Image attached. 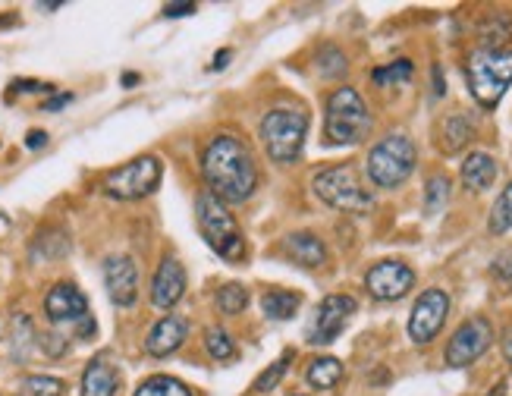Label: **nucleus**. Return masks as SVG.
Returning <instances> with one entry per match:
<instances>
[{"label":"nucleus","instance_id":"1","mask_svg":"<svg viewBox=\"0 0 512 396\" xmlns=\"http://www.w3.org/2000/svg\"><path fill=\"white\" fill-rule=\"evenodd\" d=\"M202 176L205 186L214 198H220L224 205H239L252 198L258 189V167L249 145L230 136V132H220L214 136L205 151H202Z\"/></svg>","mask_w":512,"mask_h":396},{"label":"nucleus","instance_id":"2","mask_svg":"<svg viewBox=\"0 0 512 396\" xmlns=\"http://www.w3.org/2000/svg\"><path fill=\"white\" fill-rule=\"evenodd\" d=\"M195 227L220 258H227V261L246 258V236H242L236 217L208 189L195 198Z\"/></svg>","mask_w":512,"mask_h":396},{"label":"nucleus","instance_id":"3","mask_svg":"<svg viewBox=\"0 0 512 396\" xmlns=\"http://www.w3.org/2000/svg\"><path fill=\"white\" fill-rule=\"evenodd\" d=\"M371 132V114L365 98L355 88L343 85L327 98V114H324V139L327 145H359Z\"/></svg>","mask_w":512,"mask_h":396},{"label":"nucleus","instance_id":"4","mask_svg":"<svg viewBox=\"0 0 512 396\" xmlns=\"http://www.w3.org/2000/svg\"><path fill=\"white\" fill-rule=\"evenodd\" d=\"M415 164H418L415 142L406 132H390V136H384L368 151L365 173L377 189H396L409 180Z\"/></svg>","mask_w":512,"mask_h":396},{"label":"nucleus","instance_id":"5","mask_svg":"<svg viewBox=\"0 0 512 396\" xmlns=\"http://www.w3.org/2000/svg\"><path fill=\"white\" fill-rule=\"evenodd\" d=\"M258 136H261L267 158H271L274 164H293L302 154V145L308 136V114L293 110V107L267 110V114L261 117Z\"/></svg>","mask_w":512,"mask_h":396},{"label":"nucleus","instance_id":"6","mask_svg":"<svg viewBox=\"0 0 512 396\" xmlns=\"http://www.w3.org/2000/svg\"><path fill=\"white\" fill-rule=\"evenodd\" d=\"M465 82H469L472 98L491 110L500 104V98L506 95V88L512 85V48L503 51H487L478 48L469 63H465Z\"/></svg>","mask_w":512,"mask_h":396},{"label":"nucleus","instance_id":"7","mask_svg":"<svg viewBox=\"0 0 512 396\" xmlns=\"http://www.w3.org/2000/svg\"><path fill=\"white\" fill-rule=\"evenodd\" d=\"M311 189H315V195L321 198L324 205L337 208L343 214H368L374 208L371 189H365V183L359 180V173H355L349 164L327 167V170L315 173Z\"/></svg>","mask_w":512,"mask_h":396},{"label":"nucleus","instance_id":"8","mask_svg":"<svg viewBox=\"0 0 512 396\" xmlns=\"http://www.w3.org/2000/svg\"><path fill=\"white\" fill-rule=\"evenodd\" d=\"M161 176H164V164L161 158L154 154H142V158L123 164L120 170L107 173L104 180V192L117 202H136V198L151 195L154 189L161 186Z\"/></svg>","mask_w":512,"mask_h":396},{"label":"nucleus","instance_id":"9","mask_svg":"<svg viewBox=\"0 0 512 396\" xmlns=\"http://www.w3.org/2000/svg\"><path fill=\"white\" fill-rule=\"evenodd\" d=\"M355 308H359V302H355L352 296H343V293H333L327 299H321V305L315 308V318H311L308 330H305V340L311 346H327L337 340L349 318L355 315Z\"/></svg>","mask_w":512,"mask_h":396},{"label":"nucleus","instance_id":"10","mask_svg":"<svg viewBox=\"0 0 512 396\" xmlns=\"http://www.w3.org/2000/svg\"><path fill=\"white\" fill-rule=\"evenodd\" d=\"M494 343V324L487 318H469L465 324L456 327V334L447 343V365L450 368H469L478 362Z\"/></svg>","mask_w":512,"mask_h":396},{"label":"nucleus","instance_id":"11","mask_svg":"<svg viewBox=\"0 0 512 396\" xmlns=\"http://www.w3.org/2000/svg\"><path fill=\"white\" fill-rule=\"evenodd\" d=\"M447 315H450V296L447 290H437V286H431V290H425L418 296V302L412 305V315H409V340L425 346L431 343L443 324H447Z\"/></svg>","mask_w":512,"mask_h":396},{"label":"nucleus","instance_id":"12","mask_svg":"<svg viewBox=\"0 0 512 396\" xmlns=\"http://www.w3.org/2000/svg\"><path fill=\"white\" fill-rule=\"evenodd\" d=\"M415 286V271L403 261H377L365 274V290L377 302H396Z\"/></svg>","mask_w":512,"mask_h":396},{"label":"nucleus","instance_id":"13","mask_svg":"<svg viewBox=\"0 0 512 396\" xmlns=\"http://www.w3.org/2000/svg\"><path fill=\"white\" fill-rule=\"evenodd\" d=\"M104 286L114 305L129 308L139 299V268L129 255H114L104 261Z\"/></svg>","mask_w":512,"mask_h":396},{"label":"nucleus","instance_id":"14","mask_svg":"<svg viewBox=\"0 0 512 396\" xmlns=\"http://www.w3.org/2000/svg\"><path fill=\"white\" fill-rule=\"evenodd\" d=\"M44 312L54 324H79L82 318H88V299L73 283H57L44 299Z\"/></svg>","mask_w":512,"mask_h":396},{"label":"nucleus","instance_id":"15","mask_svg":"<svg viewBox=\"0 0 512 396\" xmlns=\"http://www.w3.org/2000/svg\"><path fill=\"white\" fill-rule=\"evenodd\" d=\"M186 337H189V321L183 315H167L148 330L145 352L154 359H167L186 343Z\"/></svg>","mask_w":512,"mask_h":396},{"label":"nucleus","instance_id":"16","mask_svg":"<svg viewBox=\"0 0 512 396\" xmlns=\"http://www.w3.org/2000/svg\"><path fill=\"white\" fill-rule=\"evenodd\" d=\"M186 296V268L176 258H164L151 280V302L158 308H173Z\"/></svg>","mask_w":512,"mask_h":396},{"label":"nucleus","instance_id":"17","mask_svg":"<svg viewBox=\"0 0 512 396\" xmlns=\"http://www.w3.org/2000/svg\"><path fill=\"white\" fill-rule=\"evenodd\" d=\"M283 252L293 258L302 268H321L327 261V246L318 233H308V230H299V233H289L286 242H283Z\"/></svg>","mask_w":512,"mask_h":396},{"label":"nucleus","instance_id":"18","mask_svg":"<svg viewBox=\"0 0 512 396\" xmlns=\"http://www.w3.org/2000/svg\"><path fill=\"white\" fill-rule=\"evenodd\" d=\"M120 374L107 359H92L82 374V396H117Z\"/></svg>","mask_w":512,"mask_h":396},{"label":"nucleus","instance_id":"19","mask_svg":"<svg viewBox=\"0 0 512 396\" xmlns=\"http://www.w3.org/2000/svg\"><path fill=\"white\" fill-rule=\"evenodd\" d=\"M494 180H497V161L491 158V154L475 151V154H469V158L462 161V183H465V189L487 192V189L494 186Z\"/></svg>","mask_w":512,"mask_h":396},{"label":"nucleus","instance_id":"20","mask_svg":"<svg viewBox=\"0 0 512 396\" xmlns=\"http://www.w3.org/2000/svg\"><path fill=\"white\" fill-rule=\"evenodd\" d=\"M475 139V120L469 114H450L440 126V148L447 154H459L465 145Z\"/></svg>","mask_w":512,"mask_h":396},{"label":"nucleus","instance_id":"21","mask_svg":"<svg viewBox=\"0 0 512 396\" xmlns=\"http://www.w3.org/2000/svg\"><path fill=\"white\" fill-rule=\"evenodd\" d=\"M305 381L315 390H333L343 381V362L333 359V356H321V359H315L308 365Z\"/></svg>","mask_w":512,"mask_h":396},{"label":"nucleus","instance_id":"22","mask_svg":"<svg viewBox=\"0 0 512 396\" xmlns=\"http://www.w3.org/2000/svg\"><path fill=\"white\" fill-rule=\"evenodd\" d=\"M299 305H302V293L271 290V293H264V299H261V312L267 318H274V321H286V318H293L299 312Z\"/></svg>","mask_w":512,"mask_h":396},{"label":"nucleus","instance_id":"23","mask_svg":"<svg viewBox=\"0 0 512 396\" xmlns=\"http://www.w3.org/2000/svg\"><path fill=\"white\" fill-rule=\"evenodd\" d=\"M509 38H512V16L506 13H494L481 26V48L487 51H503Z\"/></svg>","mask_w":512,"mask_h":396},{"label":"nucleus","instance_id":"24","mask_svg":"<svg viewBox=\"0 0 512 396\" xmlns=\"http://www.w3.org/2000/svg\"><path fill=\"white\" fill-rule=\"evenodd\" d=\"M315 70L321 79H340L349 70V60L337 44H324V48H318V54H315Z\"/></svg>","mask_w":512,"mask_h":396},{"label":"nucleus","instance_id":"25","mask_svg":"<svg viewBox=\"0 0 512 396\" xmlns=\"http://www.w3.org/2000/svg\"><path fill=\"white\" fill-rule=\"evenodd\" d=\"M487 230H491L494 236H503L512 230V183L497 195L491 217H487Z\"/></svg>","mask_w":512,"mask_h":396},{"label":"nucleus","instance_id":"26","mask_svg":"<svg viewBox=\"0 0 512 396\" xmlns=\"http://www.w3.org/2000/svg\"><path fill=\"white\" fill-rule=\"evenodd\" d=\"M136 396H192V390L183 381L170 378V374H154V378L139 384Z\"/></svg>","mask_w":512,"mask_h":396},{"label":"nucleus","instance_id":"27","mask_svg":"<svg viewBox=\"0 0 512 396\" xmlns=\"http://www.w3.org/2000/svg\"><path fill=\"white\" fill-rule=\"evenodd\" d=\"M63 381L48 378V374H29V378L19 381L16 396H63Z\"/></svg>","mask_w":512,"mask_h":396},{"label":"nucleus","instance_id":"28","mask_svg":"<svg viewBox=\"0 0 512 396\" xmlns=\"http://www.w3.org/2000/svg\"><path fill=\"white\" fill-rule=\"evenodd\" d=\"M205 349H208V356L214 362H230L236 356V343L233 337L227 334V330H220V327H208L205 330Z\"/></svg>","mask_w":512,"mask_h":396},{"label":"nucleus","instance_id":"29","mask_svg":"<svg viewBox=\"0 0 512 396\" xmlns=\"http://www.w3.org/2000/svg\"><path fill=\"white\" fill-rule=\"evenodd\" d=\"M293 359H296V352H293V349H286L283 356H280V359H277L271 368L258 374L255 384H252V390H255V393H267V390H274V387L283 381V374H286V368H289V362H293Z\"/></svg>","mask_w":512,"mask_h":396},{"label":"nucleus","instance_id":"30","mask_svg":"<svg viewBox=\"0 0 512 396\" xmlns=\"http://www.w3.org/2000/svg\"><path fill=\"white\" fill-rule=\"evenodd\" d=\"M412 73H415L412 60L403 57V60H393V63L381 66V70H374V73H371V82H374V85H399V82H409Z\"/></svg>","mask_w":512,"mask_h":396},{"label":"nucleus","instance_id":"31","mask_svg":"<svg viewBox=\"0 0 512 396\" xmlns=\"http://www.w3.org/2000/svg\"><path fill=\"white\" fill-rule=\"evenodd\" d=\"M246 305H249V290L242 283H227L224 290L217 293V308L224 315H239Z\"/></svg>","mask_w":512,"mask_h":396},{"label":"nucleus","instance_id":"32","mask_svg":"<svg viewBox=\"0 0 512 396\" xmlns=\"http://www.w3.org/2000/svg\"><path fill=\"white\" fill-rule=\"evenodd\" d=\"M450 198V180L447 176H431L428 186H425V214H437Z\"/></svg>","mask_w":512,"mask_h":396},{"label":"nucleus","instance_id":"33","mask_svg":"<svg viewBox=\"0 0 512 396\" xmlns=\"http://www.w3.org/2000/svg\"><path fill=\"white\" fill-rule=\"evenodd\" d=\"M491 271H494V277H500L503 283H512V249H506V252H500V255L494 258Z\"/></svg>","mask_w":512,"mask_h":396},{"label":"nucleus","instance_id":"34","mask_svg":"<svg viewBox=\"0 0 512 396\" xmlns=\"http://www.w3.org/2000/svg\"><path fill=\"white\" fill-rule=\"evenodd\" d=\"M13 92H54V85L48 82H35V79H16Z\"/></svg>","mask_w":512,"mask_h":396},{"label":"nucleus","instance_id":"35","mask_svg":"<svg viewBox=\"0 0 512 396\" xmlns=\"http://www.w3.org/2000/svg\"><path fill=\"white\" fill-rule=\"evenodd\" d=\"M44 145H48V132H44V129H32L29 136H26V148L38 151V148H44Z\"/></svg>","mask_w":512,"mask_h":396},{"label":"nucleus","instance_id":"36","mask_svg":"<svg viewBox=\"0 0 512 396\" xmlns=\"http://www.w3.org/2000/svg\"><path fill=\"white\" fill-rule=\"evenodd\" d=\"M186 13H195V4H167V7H164V16H167V19H180V16H186Z\"/></svg>","mask_w":512,"mask_h":396},{"label":"nucleus","instance_id":"37","mask_svg":"<svg viewBox=\"0 0 512 396\" xmlns=\"http://www.w3.org/2000/svg\"><path fill=\"white\" fill-rule=\"evenodd\" d=\"M70 101H73V95H54L51 101H44V104H41V110H60V107H66Z\"/></svg>","mask_w":512,"mask_h":396},{"label":"nucleus","instance_id":"38","mask_svg":"<svg viewBox=\"0 0 512 396\" xmlns=\"http://www.w3.org/2000/svg\"><path fill=\"white\" fill-rule=\"evenodd\" d=\"M443 92H447V82H443V76H440V66H434V95L440 98Z\"/></svg>","mask_w":512,"mask_h":396},{"label":"nucleus","instance_id":"39","mask_svg":"<svg viewBox=\"0 0 512 396\" xmlns=\"http://www.w3.org/2000/svg\"><path fill=\"white\" fill-rule=\"evenodd\" d=\"M230 57H233V51H220V54L214 57V70H224V66L230 63Z\"/></svg>","mask_w":512,"mask_h":396},{"label":"nucleus","instance_id":"40","mask_svg":"<svg viewBox=\"0 0 512 396\" xmlns=\"http://www.w3.org/2000/svg\"><path fill=\"white\" fill-rule=\"evenodd\" d=\"M503 356H506V362L512 365V334H509V337L503 340Z\"/></svg>","mask_w":512,"mask_h":396},{"label":"nucleus","instance_id":"41","mask_svg":"<svg viewBox=\"0 0 512 396\" xmlns=\"http://www.w3.org/2000/svg\"><path fill=\"white\" fill-rule=\"evenodd\" d=\"M136 82H139L136 73H126V76H123V85H126V88H129V85H136Z\"/></svg>","mask_w":512,"mask_h":396},{"label":"nucleus","instance_id":"42","mask_svg":"<svg viewBox=\"0 0 512 396\" xmlns=\"http://www.w3.org/2000/svg\"><path fill=\"white\" fill-rule=\"evenodd\" d=\"M296 396H305V393H296Z\"/></svg>","mask_w":512,"mask_h":396}]
</instances>
